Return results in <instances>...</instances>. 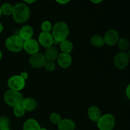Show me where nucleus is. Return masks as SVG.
<instances>
[{
    "instance_id": "obj_1",
    "label": "nucleus",
    "mask_w": 130,
    "mask_h": 130,
    "mask_svg": "<svg viewBox=\"0 0 130 130\" xmlns=\"http://www.w3.org/2000/svg\"><path fill=\"white\" fill-rule=\"evenodd\" d=\"M12 17L17 24H24L29 20L30 15V8L25 3H19L13 6Z\"/></svg>"
},
{
    "instance_id": "obj_2",
    "label": "nucleus",
    "mask_w": 130,
    "mask_h": 130,
    "mask_svg": "<svg viewBox=\"0 0 130 130\" xmlns=\"http://www.w3.org/2000/svg\"><path fill=\"white\" fill-rule=\"evenodd\" d=\"M51 32L53 39L60 43L62 41L67 39L69 35L70 30L67 23L60 21L55 24Z\"/></svg>"
},
{
    "instance_id": "obj_3",
    "label": "nucleus",
    "mask_w": 130,
    "mask_h": 130,
    "mask_svg": "<svg viewBox=\"0 0 130 130\" xmlns=\"http://www.w3.org/2000/svg\"><path fill=\"white\" fill-rule=\"evenodd\" d=\"M24 42L19 35L10 36L5 41V47L9 52L19 53L23 50Z\"/></svg>"
},
{
    "instance_id": "obj_4",
    "label": "nucleus",
    "mask_w": 130,
    "mask_h": 130,
    "mask_svg": "<svg viewBox=\"0 0 130 130\" xmlns=\"http://www.w3.org/2000/svg\"><path fill=\"white\" fill-rule=\"evenodd\" d=\"M3 98L6 105L13 108L17 105H20L24 99L23 95L20 91L11 90H7L4 94Z\"/></svg>"
},
{
    "instance_id": "obj_5",
    "label": "nucleus",
    "mask_w": 130,
    "mask_h": 130,
    "mask_svg": "<svg viewBox=\"0 0 130 130\" xmlns=\"http://www.w3.org/2000/svg\"><path fill=\"white\" fill-rule=\"evenodd\" d=\"M96 126L99 130H113L116 126V118L112 114L102 115L96 122Z\"/></svg>"
},
{
    "instance_id": "obj_6",
    "label": "nucleus",
    "mask_w": 130,
    "mask_h": 130,
    "mask_svg": "<svg viewBox=\"0 0 130 130\" xmlns=\"http://www.w3.org/2000/svg\"><path fill=\"white\" fill-rule=\"evenodd\" d=\"M130 58L126 52H119L115 55L113 59L114 64L119 69H124L128 67Z\"/></svg>"
},
{
    "instance_id": "obj_7",
    "label": "nucleus",
    "mask_w": 130,
    "mask_h": 130,
    "mask_svg": "<svg viewBox=\"0 0 130 130\" xmlns=\"http://www.w3.org/2000/svg\"><path fill=\"white\" fill-rule=\"evenodd\" d=\"M8 86L10 90L20 91L25 87V81L19 75H14L11 76L8 80Z\"/></svg>"
},
{
    "instance_id": "obj_8",
    "label": "nucleus",
    "mask_w": 130,
    "mask_h": 130,
    "mask_svg": "<svg viewBox=\"0 0 130 130\" xmlns=\"http://www.w3.org/2000/svg\"><path fill=\"white\" fill-rule=\"evenodd\" d=\"M46 62V59L44 54L39 52L30 55L29 59V64L34 69H41L44 67Z\"/></svg>"
},
{
    "instance_id": "obj_9",
    "label": "nucleus",
    "mask_w": 130,
    "mask_h": 130,
    "mask_svg": "<svg viewBox=\"0 0 130 130\" xmlns=\"http://www.w3.org/2000/svg\"><path fill=\"white\" fill-rule=\"evenodd\" d=\"M40 49V45L38 41L35 39L31 38L28 40L24 41V48L25 52L30 55L38 53Z\"/></svg>"
},
{
    "instance_id": "obj_10",
    "label": "nucleus",
    "mask_w": 130,
    "mask_h": 130,
    "mask_svg": "<svg viewBox=\"0 0 130 130\" xmlns=\"http://www.w3.org/2000/svg\"><path fill=\"white\" fill-rule=\"evenodd\" d=\"M119 38L120 37L118 30L113 29H109L107 31L104 36L105 44H107L109 46H113L117 44Z\"/></svg>"
},
{
    "instance_id": "obj_11",
    "label": "nucleus",
    "mask_w": 130,
    "mask_h": 130,
    "mask_svg": "<svg viewBox=\"0 0 130 130\" xmlns=\"http://www.w3.org/2000/svg\"><path fill=\"white\" fill-rule=\"evenodd\" d=\"M53 40L54 39H53L52 33L41 31L39 34L38 41L39 45L47 48L53 46Z\"/></svg>"
},
{
    "instance_id": "obj_12",
    "label": "nucleus",
    "mask_w": 130,
    "mask_h": 130,
    "mask_svg": "<svg viewBox=\"0 0 130 130\" xmlns=\"http://www.w3.org/2000/svg\"><path fill=\"white\" fill-rule=\"evenodd\" d=\"M57 62L59 67L62 69H68L72 63V58L69 53H60L57 58Z\"/></svg>"
},
{
    "instance_id": "obj_13",
    "label": "nucleus",
    "mask_w": 130,
    "mask_h": 130,
    "mask_svg": "<svg viewBox=\"0 0 130 130\" xmlns=\"http://www.w3.org/2000/svg\"><path fill=\"white\" fill-rule=\"evenodd\" d=\"M18 35L23 41H26L32 38L34 35V29L32 27L29 25H25L22 27L19 30Z\"/></svg>"
},
{
    "instance_id": "obj_14",
    "label": "nucleus",
    "mask_w": 130,
    "mask_h": 130,
    "mask_svg": "<svg viewBox=\"0 0 130 130\" xmlns=\"http://www.w3.org/2000/svg\"><path fill=\"white\" fill-rule=\"evenodd\" d=\"M58 130H75L76 124L73 120L68 118L62 119L57 124Z\"/></svg>"
},
{
    "instance_id": "obj_15",
    "label": "nucleus",
    "mask_w": 130,
    "mask_h": 130,
    "mask_svg": "<svg viewBox=\"0 0 130 130\" xmlns=\"http://www.w3.org/2000/svg\"><path fill=\"white\" fill-rule=\"evenodd\" d=\"M59 53H60L58 48L55 46H52L49 48H46L44 55L46 60L54 61L57 60Z\"/></svg>"
},
{
    "instance_id": "obj_16",
    "label": "nucleus",
    "mask_w": 130,
    "mask_h": 130,
    "mask_svg": "<svg viewBox=\"0 0 130 130\" xmlns=\"http://www.w3.org/2000/svg\"><path fill=\"white\" fill-rule=\"evenodd\" d=\"M21 105L26 112H32L36 109L38 104L34 99L27 97L23 99Z\"/></svg>"
},
{
    "instance_id": "obj_17",
    "label": "nucleus",
    "mask_w": 130,
    "mask_h": 130,
    "mask_svg": "<svg viewBox=\"0 0 130 130\" xmlns=\"http://www.w3.org/2000/svg\"><path fill=\"white\" fill-rule=\"evenodd\" d=\"M102 116L101 111L97 106L93 105L88 110V118L93 122H97Z\"/></svg>"
},
{
    "instance_id": "obj_18",
    "label": "nucleus",
    "mask_w": 130,
    "mask_h": 130,
    "mask_svg": "<svg viewBox=\"0 0 130 130\" xmlns=\"http://www.w3.org/2000/svg\"><path fill=\"white\" fill-rule=\"evenodd\" d=\"M41 128L39 123L33 118L27 119L23 124V130H40Z\"/></svg>"
},
{
    "instance_id": "obj_19",
    "label": "nucleus",
    "mask_w": 130,
    "mask_h": 130,
    "mask_svg": "<svg viewBox=\"0 0 130 130\" xmlns=\"http://www.w3.org/2000/svg\"><path fill=\"white\" fill-rule=\"evenodd\" d=\"M60 50L62 53H71L74 49L73 43L69 39H66L62 41L59 43Z\"/></svg>"
},
{
    "instance_id": "obj_20",
    "label": "nucleus",
    "mask_w": 130,
    "mask_h": 130,
    "mask_svg": "<svg viewBox=\"0 0 130 130\" xmlns=\"http://www.w3.org/2000/svg\"><path fill=\"white\" fill-rule=\"evenodd\" d=\"M90 42L93 46L96 47V48H101L105 45L104 37L101 36L99 34L93 36L90 39Z\"/></svg>"
},
{
    "instance_id": "obj_21",
    "label": "nucleus",
    "mask_w": 130,
    "mask_h": 130,
    "mask_svg": "<svg viewBox=\"0 0 130 130\" xmlns=\"http://www.w3.org/2000/svg\"><path fill=\"white\" fill-rule=\"evenodd\" d=\"M118 48L121 52H126L129 50V41L126 38H119L118 43H117Z\"/></svg>"
},
{
    "instance_id": "obj_22",
    "label": "nucleus",
    "mask_w": 130,
    "mask_h": 130,
    "mask_svg": "<svg viewBox=\"0 0 130 130\" xmlns=\"http://www.w3.org/2000/svg\"><path fill=\"white\" fill-rule=\"evenodd\" d=\"M2 15L5 16H10L12 15L13 10V6L9 3H5L3 4L1 6H0Z\"/></svg>"
},
{
    "instance_id": "obj_23",
    "label": "nucleus",
    "mask_w": 130,
    "mask_h": 130,
    "mask_svg": "<svg viewBox=\"0 0 130 130\" xmlns=\"http://www.w3.org/2000/svg\"><path fill=\"white\" fill-rule=\"evenodd\" d=\"M25 112L26 111H25V109H24V107H23L21 104L17 105V106L13 107V114L17 118H22L25 115Z\"/></svg>"
},
{
    "instance_id": "obj_24",
    "label": "nucleus",
    "mask_w": 130,
    "mask_h": 130,
    "mask_svg": "<svg viewBox=\"0 0 130 130\" xmlns=\"http://www.w3.org/2000/svg\"><path fill=\"white\" fill-rule=\"evenodd\" d=\"M10 124V119L7 117H0V130H5L7 129V128H9Z\"/></svg>"
},
{
    "instance_id": "obj_25",
    "label": "nucleus",
    "mask_w": 130,
    "mask_h": 130,
    "mask_svg": "<svg viewBox=\"0 0 130 130\" xmlns=\"http://www.w3.org/2000/svg\"><path fill=\"white\" fill-rule=\"evenodd\" d=\"M52 27L53 26H52V23L49 20H44L41 25L42 32H50L52 31Z\"/></svg>"
},
{
    "instance_id": "obj_26",
    "label": "nucleus",
    "mask_w": 130,
    "mask_h": 130,
    "mask_svg": "<svg viewBox=\"0 0 130 130\" xmlns=\"http://www.w3.org/2000/svg\"><path fill=\"white\" fill-rule=\"evenodd\" d=\"M62 119V116L57 112L52 113L50 116V121L54 124H58Z\"/></svg>"
},
{
    "instance_id": "obj_27",
    "label": "nucleus",
    "mask_w": 130,
    "mask_h": 130,
    "mask_svg": "<svg viewBox=\"0 0 130 130\" xmlns=\"http://www.w3.org/2000/svg\"><path fill=\"white\" fill-rule=\"evenodd\" d=\"M44 67L48 72H53L56 69V63L54 61L46 60Z\"/></svg>"
},
{
    "instance_id": "obj_28",
    "label": "nucleus",
    "mask_w": 130,
    "mask_h": 130,
    "mask_svg": "<svg viewBox=\"0 0 130 130\" xmlns=\"http://www.w3.org/2000/svg\"><path fill=\"white\" fill-rule=\"evenodd\" d=\"M19 76H20L23 79L25 80V81H26V80L29 78V74H28L27 72H25V71H23V72H22L20 74Z\"/></svg>"
},
{
    "instance_id": "obj_29",
    "label": "nucleus",
    "mask_w": 130,
    "mask_h": 130,
    "mask_svg": "<svg viewBox=\"0 0 130 130\" xmlns=\"http://www.w3.org/2000/svg\"><path fill=\"white\" fill-rule=\"evenodd\" d=\"M125 94L126 95L127 98L130 100V83L127 86L125 90Z\"/></svg>"
},
{
    "instance_id": "obj_30",
    "label": "nucleus",
    "mask_w": 130,
    "mask_h": 130,
    "mask_svg": "<svg viewBox=\"0 0 130 130\" xmlns=\"http://www.w3.org/2000/svg\"><path fill=\"white\" fill-rule=\"evenodd\" d=\"M55 1L60 5H66L69 3L71 0H55Z\"/></svg>"
},
{
    "instance_id": "obj_31",
    "label": "nucleus",
    "mask_w": 130,
    "mask_h": 130,
    "mask_svg": "<svg viewBox=\"0 0 130 130\" xmlns=\"http://www.w3.org/2000/svg\"><path fill=\"white\" fill-rule=\"evenodd\" d=\"M90 1H91V3L94 4H99L102 2L104 0H90Z\"/></svg>"
},
{
    "instance_id": "obj_32",
    "label": "nucleus",
    "mask_w": 130,
    "mask_h": 130,
    "mask_svg": "<svg viewBox=\"0 0 130 130\" xmlns=\"http://www.w3.org/2000/svg\"><path fill=\"white\" fill-rule=\"evenodd\" d=\"M37 0H24V2H25L27 4H32V3H34V2H36Z\"/></svg>"
},
{
    "instance_id": "obj_33",
    "label": "nucleus",
    "mask_w": 130,
    "mask_h": 130,
    "mask_svg": "<svg viewBox=\"0 0 130 130\" xmlns=\"http://www.w3.org/2000/svg\"><path fill=\"white\" fill-rule=\"evenodd\" d=\"M3 29H4L3 25V24H1V22H0V34H1V33L3 32Z\"/></svg>"
},
{
    "instance_id": "obj_34",
    "label": "nucleus",
    "mask_w": 130,
    "mask_h": 130,
    "mask_svg": "<svg viewBox=\"0 0 130 130\" xmlns=\"http://www.w3.org/2000/svg\"><path fill=\"white\" fill-rule=\"evenodd\" d=\"M126 53H127V54H128L129 58H130V50H128L126 52Z\"/></svg>"
},
{
    "instance_id": "obj_35",
    "label": "nucleus",
    "mask_w": 130,
    "mask_h": 130,
    "mask_svg": "<svg viewBox=\"0 0 130 130\" xmlns=\"http://www.w3.org/2000/svg\"><path fill=\"white\" fill-rule=\"evenodd\" d=\"M2 56H3L2 52H1V51L0 50V60H1V58H2Z\"/></svg>"
},
{
    "instance_id": "obj_36",
    "label": "nucleus",
    "mask_w": 130,
    "mask_h": 130,
    "mask_svg": "<svg viewBox=\"0 0 130 130\" xmlns=\"http://www.w3.org/2000/svg\"><path fill=\"white\" fill-rule=\"evenodd\" d=\"M40 130H48V129H47L46 128H41Z\"/></svg>"
},
{
    "instance_id": "obj_37",
    "label": "nucleus",
    "mask_w": 130,
    "mask_h": 130,
    "mask_svg": "<svg viewBox=\"0 0 130 130\" xmlns=\"http://www.w3.org/2000/svg\"><path fill=\"white\" fill-rule=\"evenodd\" d=\"M1 15H2V13H1V8H0V17H1Z\"/></svg>"
},
{
    "instance_id": "obj_38",
    "label": "nucleus",
    "mask_w": 130,
    "mask_h": 130,
    "mask_svg": "<svg viewBox=\"0 0 130 130\" xmlns=\"http://www.w3.org/2000/svg\"><path fill=\"white\" fill-rule=\"evenodd\" d=\"M5 130H10V129H9V128H7V129H5Z\"/></svg>"
},
{
    "instance_id": "obj_39",
    "label": "nucleus",
    "mask_w": 130,
    "mask_h": 130,
    "mask_svg": "<svg viewBox=\"0 0 130 130\" xmlns=\"http://www.w3.org/2000/svg\"><path fill=\"white\" fill-rule=\"evenodd\" d=\"M50 1H52V0H50Z\"/></svg>"
}]
</instances>
